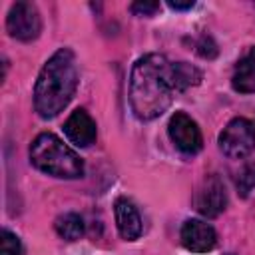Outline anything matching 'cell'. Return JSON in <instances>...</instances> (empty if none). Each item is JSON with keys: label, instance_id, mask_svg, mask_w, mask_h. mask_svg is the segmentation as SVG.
Returning <instances> with one entry per match:
<instances>
[{"label": "cell", "instance_id": "3", "mask_svg": "<svg viewBox=\"0 0 255 255\" xmlns=\"http://www.w3.org/2000/svg\"><path fill=\"white\" fill-rule=\"evenodd\" d=\"M30 161L36 169L60 177V179H76L84 175V159L66 145L58 135L46 131L40 133L30 145Z\"/></svg>", "mask_w": 255, "mask_h": 255}, {"label": "cell", "instance_id": "10", "mask_svg": "<svg viewBox=\"0 0 255 255\" xmlns=\"http://www.w3.org/2000/svg\"><path fill=\"white\" fill-rule=\"evenodd\" d=\"M114 213H116V225H118L120 235L126 241H135L141 235L143 225H141V217L133 201L128 197H118L114 203Z\"/></svg>", "mask_w": 255, "mask_h": 255}, {"label": "cell", "instance_id": "18", "mask_svg": "<svg viewBox=\"0 0 255 255\" xmlns=\"http://www.w3.org/2000/svg\"><path fill=\"white\" fill-rule=\"evenodd\" d=\"M167 6H169L171 10H189V8L195 6V2H193V0H187V2H173V0H169Z\"/></svg>", "mask_w": 255, "mask_h": 255}, {"label": "cell", "instance_id": "5", "mask_svg": "<svg viewBox=\"0 0 255 255\" xmlns=\"http://www.w3.org/2000/svg\"><path fill=\"white\" fill-rule=\"evenodd\" d=\"M6 30L12 38L20 42H32L40 36L42 18L38 8L32 2H16L10 6L6 18Z\"/></svg>", "mask_w": 255, "mask_h": 255}, {"label": "cell", "instance_id": "4", "mask_svg": "<svg viewBox=\"0 0 255 255\" xmlns=\"http://www.w3.org/2000/svg\"><path fill=\"white\" fill-rule=\"evenodd\" d=\"M219 149L231 159L249 155L255 149V124L247 118H233L219 133Z\"/></svg>", "mask_w": 255, "mask_h": 255}, {"label": "cell", "instance_id": "2", "mask_svg": "<svg viewBox=\"0 0 255 255\" xmlns=\"http://www.w3.org/2000/svg\"><path fill=\"white\" fill-rule=\"evenodd\" d=\"M78 88L76 58L70 48H60L40 70L34 86V108L40 118H56L74 98Z\"/></svg>", "mask_w": 255, "mask_h": 255}, {"label": "cell", "instance_id": "7", "mask_svg": "<svg viewBox=\"0 0 255 255\" xmlns=\"http://www.w3.org/2000/svg\"><path fill=\"white\" fill-rule=\"evenodd\" d=\"M227 207V191L217 175H207L195 193V209L203 217H217Z\"/></svg>", "mask_w": 255, "mask_h": 255}, {"label": "cell", "instance_id": "9", "mask_svg": "<svg viewBox=\"0 0 255 255\" xmlns=\"http://www.w3.org/2000/svg\"><path fill=\"white\" fill-rule=\"evenodd\" d=\"M64 133L74 145L88 147L96 141V135H98L96 122L86 110H74L64 124Z\"/></svg>", "mask_w": 255, "mask_h": 255}, {"label": "cell", "instance_id": "15", "mask_svg": "<svg viewBox=\"0 0 255 255\" xmlns=\"http://www.w3.org/2000/svg\"><path fill=\"white\" fill-rule=\"evenodd\" d=\"M0 255H24L22 241L16 233L8 229L0 231Z\"/></svg>", "mask_w": 255, "mask_h": 255}, {"label": "cell", "instance_id": "6", "mask_svg": "<svg viewBox=\"0 0 255 255\" xmlns=\"http://www.w3.org/2000/svg\"><path fill=\"white\" fill-rule=\"evenodd\" d=\"M167 131H169L173 145L185 155H195L203 147L201 129L197 128L195 120H191L185 112H175L171 116Z\"/></svg>", "mask_w": 255, "mask_h": 255}, {"label": "cell", "instance_id": "11", "mask_svg": "<svg viewBox=\"0 0 255 255\" xmlns=\"http://www.w3.org/2000/svg\"><path fill=\"white\" fill-rule=\"evenodd\" d=\"M231 86L239 94L255 92V46L249 48V52L237 62L231 76Z\"/></svg>", "mask_w": 255, "mask_h": 255}, {"label": "cell", "instance_id": "12", "mask_svg": "<svg viewBox=\"0 0 255 255\" xmlns=\"http://www.w3.org/2000/svg\"><path fill=\"white\" fill-rule=\"evenodd\" d=\"M54 229H56V233L62 239H66V241H78L84 235L86 225H84L82 215H78L74 211H68V213H62V215L56 217Z\"/></svg>", "mask_w": 255, "mask_h": 255}, {"label": "cell", "instance_id": "17", "mask_svg": "<svg viewBox=\"0 0 255 255\" xmlns=\"http://www.w3.org/2000/svg\"><path fill=\"white\" fill-rule=\"evenodd\" d=\"M197 52H199V56H203V58H215L217 56V46H215V42L209 38V36H203L201 40H199V44H197Z\"/></svg>", "mask_w": 255, "mask_h": 255}, {"label": "cell", "instance_id": "8", "mask_svg": "<svg viewBox=\"0 0 255 255\" xmlns=\"http://www.w3.org/2000/svg\"><path fill=\"white\" fill-rule=\"evenodd\" d=\"M181 243L191 253H207L217 245L215 229L201 219H187L179 231Z\"/></svg>", "mask_w": 255, "mask_h": 255}, {"label": "cell", "instance_id": "16", "mask_svg": "<svg viewBox=\"0 0 255 255\" xmlns=\"http://www.w3.org/2000/svg\"><path fill=\"white\" fill-rule=\"evenodd\" d=\"M129 10L135 16H153L159 10V2H133Z\"/></svg>", "mask_w": 255, "mask_h": 255}, {"label": "cell", "instance_id": "14", "mask_svg": "<svg viewBox=\"0 0 255 255\" xmlns=\"http://www.w3.org/2000/svg\"><path fill=\"white\" fill-rule=\"evenodd\" d=\"M235 187H237L239 195H243V197H247L251 193V189L255 187V163H245L239 169V173L235 177Z\"/></svg>", "mask_w": 255, "mask_h": 255}, {"label": "cell", "instance_id": "13", "mask_svg": "<svg viewBox=\"0 0 255 255\" xmlns=\"http://www.w3.org/2000/svg\"><path fill=\"white\" fill-rule=\"evenodd\" d=\"M201 80L199 68H195L189 62H173V84L177 94L189 90L191 86H197Z\"/></svg>", "mask_w": 255, "mask_h": 255}, {"label": "cell", "instance_id": "1", "mask_svg": "<svg viewBox=\"0 0 255 255\" xmlns=\"http://www.w3.org/2000/svg\"><path fill=\"white\" fill-rule=\"evenodd\" d=\"M177 94L173 84V62L163 54H145L135 60L129 74V106L137 120L159 118Z\"/></svg>", "mask_w": 255, "mask_h": 255}]
</instances>
